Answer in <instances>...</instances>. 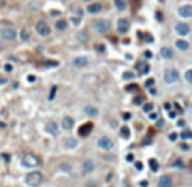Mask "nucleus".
Returning <instances> with one entry per match:
<instances>
[{"instance_id":"nucleus-19","label":"nucleus","mask_w":192,"mask_h":187,"mask_svg":"<svg viewBox=\"0 0 192 187\" xmlns=\"http://www.w3.org/2000/svg\"><path fill=\"white\" fill-rule=\"evenodd\" d=\"M84 113L88 116H91V118H93V116H98V110H96L94 106H91V105H88V106L84 108Z\"/></svg>"},{"instance_id":"nucleus-15","label":"nucleus","mask_w":192,"mask_h":187,"mask_svg":"<svg viewBox=\"0 0 192 187\" xmlns=\"http://www.w3.org/2000/svg\"><path fill=\"white\" fill-rule=\"evenodd\" d=\"M160 54H162L163 59H172V57H174V51H172L170 47H167V46L160 49Z\"/></svg>"},{"instance_id":"nucleus-38","label":"nucleus","mask_w":192,"mask_h":187,"mask_svg":"<svg viewBox=\"0 0 192 187\" xmlns=\"http://www.w3.org/2000/svg\"><path fill=\"white\" fill-rule=\"evenodd\" d=\"M142 103H143V98H142V96L135 98V105H142Z\"/></svg>"},{"instance_id":"nucleus-40","label":"nucleus","mask_w":192,"mask_h":187,"mask_svg":"<svg viewBox=\"0 0 192 187\" xmlns=\"http://www.w3.org/2000/svg\"><path fill=\"white\" fill-rule=\"evenodd\" d=\"M143 56H145V59H150V57H152L154 54H152L150 51H145V54H143Z\"/></svg>"},{"instance_id":"nucleus-1","label":"nucleus","mask_w":192,"mask_h":187,"mask_svg":"<svg viewBox=\"0 0 192 187\" xmlns=\"http://www.w3.org/2000/svg\"><path fill=\"white\" fill-rule=\"evenodd\" d=\"M42 179H44L42 174H41L39 170H35V172H30V174L27 175L26 182H27V185H30V187H37L42 184Z\"/></svg>"},{"instance_id":"nucleus-34","label":"nucleus","mask_w":192,"mask_h":187,"mask_svg":"<svg viewBox=\"0 0 192 187\" xmlns=\"http://www.w3.org/2000/svg\"><path fill=\"white\" fill-rule=\"evenodd\" d=\"M174 167H180V169H184L185 165H184V162H182V160H177V162L174 164Z\"/></svg>"},{"instance_id":"nucleus-25","label":"nucleus","mask_w":192,"mask_h":187,"mask_svg":"<svg viewBox=\"0 0 192 187\" xmlns=\"http://www.w3.org/2000/svg\"><path fill=\"white\" fill-rule=\"evenodd\" d=\"M78 145V140L76 138H66V147H71V149H74Z\"/></svg>"},{"instance_id":"nucleus-29","label":"nucleus","mask_w":192,"mask_h":187,"mask_svg":"<svg viewBox=\"0 0 192 187\" xmlns=\"http://www.w3.org/2000/svg\"><path fill=\"white\" fill-rule=\"evenodd\" d=\"M152 110H154V105H152V103H147V105H143V111H145V113H150Z\"/></svg>"},{"instance_id":"nucleus-13","label":"nucleus","mask_w":192,"mask_h":187,"mask_svg":"<svg viewBox=\"0 0 192 187\" xmlns=\"http://www.w3.org/2000/svg\"><path fill=\"white\" fill-rule=\"evenodd\" d=\"M172 185V177L170 175H163L158 179V187H170Z\"/></svg>"},{"instance_id":"nucleus-31","label":"nucleus","mask_w":192,"mask_h":187,"mask_svg":"<svg viewBox=\"0 0 192 187\" xmlns=\"http://www.w3.org/2000/svg\"><path fill=\"white\" fill-rule=\"evenodd\" d=\"M154 83H155L154 78H152V79H147L145 81V88H152V86H154Z\"/></svg>"},{"instance_id":"nucleus-45","label":"nucleus","mask_w":192,"mask_h":187,"mask_svg":"<svg viewBox=\"0 0 192 187\" xmlns=\"http://www.w3.org/2000/svg\"><path fill=\"white\" fill-rule=\"evenodd\" d=\"M5 71L10 72V71H12V66H10V64H5Z\"/></svg>"},{"instance_id":"nucleus-44","label":"nucleus","mask_w":192,"mask_h":187,"mask_svg":"<svg viewBox=\"0 0 192 187\" xmlns=\"http://www.w3.org/2000/svg\"><path fill=\"white\" fill-rule=\"evenodd\" d=\"M7 83V78H4V76H0V84H5Z\"/></svg>"},{"instance_id":"nucleus-8","label":"nucleus","mask_w":192,"mask_h":187,"mask_svg":"<svg viewBox=\"0 0 192 187\" xmlns=\"http://www.w3.org/2000/svg\"><path fill=\"white\" fill-rule=\"evenodd\" d=\"M175 32L179 35H187L189 32H190V27H189V24H185V22H179V24L175 26Z\"/></svg>"},{"instance_id":"nucleus-5","label":"nucleus","mask_w":192,"mask_h":187,"mask_svg":"<svg viewBox=\"0 0 192 187\" xmlns=\"http://www.w3.org/2000/svg\"><path fill=\"white\" fill-rule=\"evenodd\" d=\"M35 30H37V34L42 35V37H47V35L51 34V27L47 26V22H44V20H39L37 24H35Z\"/></svg>"},{"instance_id":"nucleus-52","label":"nucleus","mask_w":192,"mask_h":187,"mask_svg":"<svg viewBox=\"0 0 192 187\" xmlns=\"http://www.w3.org/2000/svg\"><path fill=\"white\" fill-rule=\"evenodd\" d=\"M84 2H91V0H84Z\"/></svg>"},{"instance_id":"nucleus-18","label":"nucleus","mask_w":192,"mask_h":187,"mask_svg":"<svg viewBox=\"0 0 192 187\" xmlns=\"http://www.w3.org/2000/svg\"><path fill=\"white\" fill-rule=\"evenodd\" d=\"M91 170H94V162L93 160H86L84 165H83V172H84V174H90Z\"/></svg>"},{"instance_id":"nucleus-33","label":"nucleus","mask_w":192,"mask_h":187,"mask_svg":"<svg viewBox=\"0 0 192 187\" xmlns=\"http://www.w3.org/2000/svg\"><path fill=\"white\" fill-rule=\"evenodd\" d=\"M44 66L51 68V66H57V63H56V61H46V63H44Z\"/></svg>"},{"instance_id":"nucleus-23","label":"nucleus","mask_w":192,"mask_h":187,"mask_svg":"<svg viewBox=\"0 0 192 187\" xmlns=\"http://www.w3.org/2000/svg\"><path fill=\"white\" fill-rule=\"evenodd\" d=\"M179 136L182 138V140H190V138H192V132L189 130V128H185V130H184V132L180 133Z\"/></svg>"},{"instance_id":"nucleus-26","label":"nucleus","mask_w":192,"mask_h":187,"mask_svg":"<svg viewBox=\"0 0 192 187\" xmlns=\"http://www.w3.org/2000/svg\"><path fill=\"white\" fill-rule=\"evenodd\" d=\"M148 165H150V170H152V172H157L158 170V162L157 160H150Z\"/></svg>"},{"instance_id":"nucleus-17","label":"nucleus","mask_w":192,"mask_h":187,"mask_svg":"<svg viewBox=\"0 0 192 187\" xmlns=\"http://www.w3.org/2000/svg\"><path fill=\"white\" fill-rule=\"evenodd\" d=\"M137 69H138V74H148V71H150L148 64H145V63H137Z\"/></svg>"},{"instance_id":"nucleus-39","label":"nucleus","mask_w":192,"mask_h":187,"mask_svg":"<svg viewBox=\"0 0 192 187\" xmlns=\"http://www.w3.org/2000/svg\"><path fill=\"white\" fill-rule=\"evenodd\" d=\"M2 158H4L5 162H9L10 160V155H9V153H2Z\"/></svg>"},{"instance_id":"nucleus-47","label":"nucleus","mask_w":192,"mask_h":187,"mask_svg":"<svg viewBox=\"0 0 192 187\" xmlns=\"http://www.w3.org/2000/svg\"><path fill=\"white\" fill-rule=\"evenodd\" d=\"M96 51H99V52H103V51H105V47H103V46H96Z\"/></svg>"},{"instance_id":"nucleus-9","label":"nucleus","mask_w":192,"mask_h":187,"mask_svg":"<svg viewBox=\"0 0 192 187\" xmlns=\"http://www.w3.org/2000/svg\"><path fill=\"white\" fill-rule=\"evenodd\" d=\"M47 133H51L52 136H57L59 135V128H57V123H54V121H49V123L46 125V128H44Z\"/></svg>"},{"instance_id":"nucleus-27","label":"nucleus","mask_w":192,"mask_h":187,"mask_svg":"<svg viewBox=\"0 0 192 187\" xmlns=\"http://www.w3.org/2000/svg\"><path fill=\"white\" fill-rule=\"evenodd\" d=\"M115 5L118 10H125V7H126V4H125L123 0H115Z\"/></svg>"},{"instance_id":"nucleus-46","label":"nucleus","mask_w":192,"mask_h":187,"mask_svg":"<svg viewBox=\"0 0 192 187\" xmlns=\"http://www.w3.org/2000/svg\"><path fill=\"white\" fill-rule=\"evenodd\" d=\"M27 81H29V83H34V81H35V76H29V78H27Z\"/></svg>"},{"instance_id":"nucleus-4","label":"nucleus","mask_w":192,"mask_h":187,"mask_svg":"<svg viewBox=\"0 0 192 187\" xmlns=\"http://www.w3.org/2000/svg\"><path fill=\"white\" fill-rule=\"evenodd\" d=\"M22 165L24 167H37L39 165V158L35 157L34 153H26L24 155V158H22Z\"/></svg>"},{"instance_id":"nucleus-32","label":"nucleus","mask_w":192,"mask_h":187,"mask_svg":"<svg viewBox=\"0 0 192 187\" xmlns=\"http://www.w3.org/2000/svg\"><path fill=\"white\" fill-rule=\"evenodd\" d=\"M56 91H57V88H56V86H52V89H51V94H49V100H54V96H56Z\"/></svg>"},{"instance_id":"nucleus-6","label":"nucleus","mask_w":192,"mask_h":187,"mask_svg":"<svg viewBox=\"0 0 192 187\" xmlns=\"http://www.w3.org/2000/svg\"><path fill=\"white\" fill-rule=\"evenodd\" d=\"M98 147L101 150H111V149H115V143H113V140L108 138V136H101L98 140Z\"/></svg>"},{"instance_id":"nucleus-22","label":"nucleus","mask_w":192,"mask_h":187,"mask_svg":"<svg viewBox=\"0 0 192 187\" xmlns=\"http://www.w3.org/2000/svg\"><path fill=\"white\" fill-rule=\"evenodd\" d=\"M66 27H68V22L62 20V19H59V20L56 22V29L57 30H66Z\"/></svg>"},{"instance_id":"nucleus-21","label":"nucleus","mask_w":192,"mask_h":187,"mask_svg":"<svg viewBox=\"0 0 192 187\" xmlns=\"http://www.w3.org/2000/svg\"><path fill=\"white\" fill-rule=\"evenodd\" d=\"M88 12H90V14H98V12H101V5H99V4H91V5H88Z\"/></svg>"},{"instance_id":"nucleus-36","label":"nucleus","mask_w":192,"mask_h":187,"mask_svg":"<svg viewBox=\"0 0 192 187\" xmlns=\"http://www.w3.org/2000/svg\"><path fill=\"white\" fill-rule=\"evenodd\" d=\"M169 140L175 142V140H177V133H170V135H169Z\"/></svg>"},{"instance_id":"nucleus-7","label":"nucleus","mask_w":192,"mask_h":187,"mask_svg":"<svg viewBox=\"0 0 192 187\" xmlns=\"http://www.w3.org/2000/svg\"><path fill=\"white\" fill-rule=\"evenodd\" d=\"M0 37L4 39V41H14V39L17 37V32L14 29H2L0 30Z\"/></svg>"},{"instance_id":"nucleus-37","label":"nucleus","mask_w":192,"mask_h":187,"mask_svg":"<svg viewBox=\"0 0 192 187\" xmlns=\"http://www.w3.org/2000/svg\"><path fill=\"white\" fill-rule=\"evenodd\" d=\"M135 169H137L138 172H140V170L143 169V165H142V162H135Z\"/></svg>"},{"instance_id":"nucleus-20","label":"nucleus","mask_w":192,"mask_h":187,"mask_svg":"<svg viewBox=\"0 0 192 187\" xmlns=\"http://www.w3.org/2000/svg\"><path fill=\"white\" fill-rule=\"evenodd\" d=\"M175 46H177V49H180V51H187V49H189V42H187V41H184V39L177 41Z\"/></svg>"},{"instance_id":"nucleus-2","label":"nucleus","mask_w":192,"mask_h":187,"mask_svg":"<svg viewBox=\"0 0 192 187\" xmlns=\"http://www.w3.org/2000/svg\"><path fill=\"white\" fill-rule=\"evenodd\" d=\"M179 78L180 76H179V71H177V69L169 68V69H165V72H163V79H165L167 84H174V83H177Z\"/></svg>"},{"instance_id":"nucleus-42","label":"nucleus","mask_w":192,"mask_h":187,"mask_svg":"<svg viewBox=\"0 0 192 187\" xmlns=\"http://www.w3.org/2000/svg\"><path fill=\"white\" fill-rule=\"evenodd\" d=\"M180 149H182L184 152H187V150H189V145L187 143H182V145H180Z\"/></svg>"},{"instance_id":"nucleus-14","label":"nucleus","mask_w":192,"mask_h":187,"mask_svg":"<svg viewBox=\"0 0 192 187\" xmlns=\"http://www.w3.org/2000/svg\"><path fill=\"white\" fill-rule=\"evenodd\" d=\"M73 64L76 68H84L86 64H88V59H86L84 56H79V57H74L73 59Z\"/></svg>"},{"instance_id":"nucleus-35","label":"nucleus","mask_w":192,"mask_h":187,"mask_svg":"<svg viewBox=\"0 0 192 187\" xmlns=\"http://www.w3.org/2000/svg\"><path fill=\"white\" fill-rule=\"evenodd\" d=\"M133 78V72H125L123 74V79H132Z\"/></svg>"},{"instance_id":"nucleus-11","label":"nucleus","mask_w":192,"mask_h":187,"mask_svg":"<svg viewBox=\"0 0 192 187\" xmlns=\"http://www.w3.org/2000/svg\"><path fill=\"white\" fill-rule=\"evenodd\" d=\"M179 15H180V17H184V19L192 17V7H190V5H182V7L179 9Z\"/></svg>"},{"instance_id":"nucleus-30","label":"nucleus","mask_w":192,"mask_h":187,"mask_svg":"<svg viewBox=\"0 0 192 187\" xmlns=\"http://www.w3.org/2000/svg\"><path fill=\"white\" fill-rule=\"evenodd\" d=\"M185 81H187V83H190V81H192V71H190V69H187V72H185Z\"/></svg>"},{"instance_id":"nucleus-12","label":"nucleus","mask_w":192,"mask_h":187,"mask_svg":"<svg viewBox=\"0 0 192 187\" xmlns=\"http://www.w3.org/2000/svg\"><path fill=\"white\" fill-rule=\"evenodd\" d=\"M91 130H93V123H86L78 130V133H79V136H88L91 133Z\"/></svg>"},{"instance_id":"nucleus-41","label":"nucleus","mask_w":192,"mask_h":187,"mask_svg":"<svg viewBox=\"0 0 192 187\" xmlns=\"http://www.w3.org/2000/svg\"><path fill=\"white\" fill-rule=\"evenodd\" d=\"M145 41H147V42H154V37H152V35H148V34H147V35H145Z\"/></svg>"},{"instance_id":"nucleus-50","label":"nucleus","mask_w":192,"mask_h":187,"mask_svg":"<svg viewBox=\"0 0 192 187\" xmlns=\"http://www.w3.org/2000/svg\"><path fill=\"white\" fill-rule=\"evenodd\" d=\"M148 115H150V118H152V120H155V118H157V115H155V113H152V111H150Z\"/></svg>"},{"instance_id":"nucleus-48","label":"nucleus","mask_w":192,"mask_h":187,"mask_svg":"<svg viewBox=\"0 0 192 187\" xmlns=\"http://www.w3.org/2000/svg\"><path fill=\"white\" fill-rule=\"evenodd\" d=\"M135 88H137V86H135V84H130V86H128V91H133V89H135Z\"/></svg>"},{"instance_id":"nucleus-28","label":"nucleus","mask_w":192,"mask_h":187,"mask_svg":"<svg viewBox=\"0 0 192 187\" xmlns=\"http://www.w3.org/2000/svg\"><path fill=\"white\" fill-rule=\"evenodd\" d=\"M20 39H22V41H29V30H27V29H22L20 30Z\"/></svg>"},{"instance_id":"nucleus-16","label":"nucleus","mask_w":192,"mask_h":187,"mask_svg":"<svg viewBox=\"0 0 192 187\" xmlns=\"http://www.w3.org/2000/svg\"><path fill=\"white\" fill-rule=\"evenodd\" d=\"M73 125H74V120L71 118V116H64L62 118V128L64 130H71Z\"/></svg>"},{"instance_id":"nucleus-43","label":"nucleus","mask_w":192,"mask_h":187,"mask_svg":"<svg viewBox=\"0 0 192 187\" xmlns=\"http://www.w3.org/2000/svg\"><path fill=\"white\" fill-rule=\"evenodd\" d=\"M78 37H79V41H86V39H88V35H86V34H79Z\"/></svg>"},{"instance_id":"nucleus-3","label":"nucleus","mask_w":192,"mask_h":187,"mask_svg":"<svg viewBox=\"0 0 192 187\" xmlns=\"http://www.w3.org/2000/svg\"><path fill=\"white\" fill-rule=\"evenodd\" d=\"M93 27L98 32H101V34H106L108 30L111 29V24H110V20H106V19H98V20L93 24Z\"/></svg>"},{"instance_id":"nucleus-24","label":"nucleus","mask_w":192,"mask_h":187,"mask_svg":"<svg viewBox=\"0 0 192 187\" xmlns=\"http://www.w3.org/2000/svg\"><path fill=\"white\" fill-rule=\"evenodd\" d=\"M120 133H121V138H130V128L128 127H121Z\"/></svg>"},{"instance_id":"nucleus-49","label":"nucleus","mask_w":192,"mask_h":187,"mask_svg":"<svg viewBox=\"0 0 192 187\" xmlns=\"http://www.w3.org/2000/svg\"><path fill=\"white\" fill-rule=\"evenodd\" d=\"M177 125H179V127H182V128H184V127H185V121H184V120H180V121H179V123H177Z\"/></svg>"},{"instance_id":"nucleus-51","label":"nucleus","mask_w":192,"mask_h":187,"mask_svg":"<svg viewBox=\"0 0 192 187\" xmlns=\"http://www.w3.org/2000/svg\"><path fill=\"white\" fill-rule=\"evenodd\" d=\"M0 51H2V42H0Z\"/></svg>"},{"instance_id":"nucleus-10","label":"nucleus","mask_w":192,"mask_h":187,"mask_svg":"<svg viewBox=\"0 0 192 187\" xmlns=\"http://www.w3.org/2000/svg\"><path fill=\"white\" fill-rule=\"evenodd\" d=\"M128 29H130V22L126 19H120L118 20V32L120 34H126Z\"/></svg>"}]
</instances>
